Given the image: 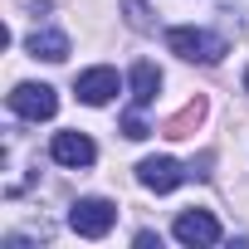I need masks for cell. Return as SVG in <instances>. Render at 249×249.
Wrapping results in <instances>:
<instances>
[{
    "mask_svg": "<svg viewBox=\"0 0 249 249\" xmlns=\"http://www.w3.org/2000/svg\"><path fill=\"white\" fill-rule=\"evenodd\" d=\"M127 20H132L137 30H147V10H142V0H127Z\"/></svg>",
    "mask_w": 249,
    "mask_h": 249,
    "instance_id": "obj_12",
    "label": "cell"
},
{
    "mask_svg": "<svg viewBox=\"0 0 249 249\" xmlns=\"http://www.w3.org/2000/svg\"><path fill=\"white\" fill-rule=\"evenodd\" d=\"M171 234L181 244H220V220L210 210H181L176 225H171Z\"/></svg>",
    "mask_w": 249,
    "mask_h": 249,
    "instance_id": "obj_6",
    "label": "cell"
},
{
    "mask_svg": "<svg viewBox=\"0 0 249 249\" xmlns=\"http://www.w3.org/2000/svg\"><path fill=\"white\" fill-rule=\"evenodd\" d=\"M186 176H191V171H186L181 161H171V157H147V161L137 166V181H142L147 191H157V196L176 191V186H181Z\"/></svg>",
    "mask_w": 249,
    "mask_h": 249,
    "instance_id": "obj_5",
    "label": "cell"
},
{
    "mask_svg": "<svg viewBox=\"0 0 249 249\" xmlns=\"http://www.w3.org/2000/svg\"><path fill=\"white\" fill-rule=\"evenodd\" d=\"M244 88H249V73H244Z\"/></svg>",
    "mask_w": 249,
    "mask_h": 249,
    "instance_id": "obj_13",
    "label": "cell"
},
{
    "mask_svg": "<svg viewBox=\"0 0 249 249\" xmlns=\"http://www.w3.org/2000/svg\"><path fill=\"white\" fill-rule=\"evenodd\" d=\"M73 93H78V103L103 107V103H112V98L122 93V78H117V69L98 64V69H88V73H78V78H73Z\"/></svg>",
    "mask_w": 249,
    "mask_h": 249,
    "instance_id": "obj_4",
    "label": "cell"
},
{
    "mask_svg": "<svg viewBox=\"0 0 249 249\" xmlns=\"http://www.w3.org/2000/svg\"><path fill=\"white\" fill-rule=\"evenodd\" d=\"M152 127H147V122H142V107H132L127 117H122V137H132V142H142Z\"/></svg>",
    "mask_w": 249,
    "mask_h": 249,
    "instance_id": "obj_11",
    "label": "cell"
},
{
    "mask_svg": "<svg viewBox=\"0 0 249 249\" xmlns=\"http://www.w3.org/2000/svg\"><path fill=\"white\" fill-rule=\"evenodd\" d=\"M69 225H73V234H83V239H103V234L117 225V205L103 200V196H83V200H73Z\"/></svg>",
    "mask_w": 249,
    "mask_h": 249,
    "instance_id": "obj_2",
    "label": "cell"
},
{
    "mask_svg": "<svg viewBox=\"0 0 249 249\" xmlns=\"http://www.w3.org/2000/svg\"><path fill=\"white\" fill-rule=\"evenodd\" d=\"M166 49H171V54H181L186 64H220L230 44H225L220 35H210V30L176 25V30H166Z\"/></svg>",
    "mask_w": 249,
    "mask_h": 249,
    "instance_id": "obj_1",
    "label": "cell"
},
{
    "mask_svg": "<svg viewBox=\"0 0 249 249\" xmlns=\"http://www.w3.org/2000/svg\"><path fill=\"white\" fill-rule=\"evenodd\" d=\"M49 157L59 161V166H69V171H78V166H93V157H98V147L83 137V132H59L54 142H49Z\"/></svg>",
    "mask_w": 249,
    "mask_h": 249,
    "instance_id": "obj_7",
    "label": "cell"
},
{
    "mask_svg": "<svg viewBox=\"0 0 249 249\" xmlns=\"http://www.w3.org/2000/svg\"><path fill=\"white\" fill-rule=\"evenodd\" d=\"M30 54L35 59H49V64H64L69 59V35L64 30H35L30 35Z\"/></svg>",
    "mask_w": 249,
    "mask_h": 249,
    "instance_id": "obj_9",
    "label": "cell"
},
{
    "mask_svg": "<svg viewBox=\"0 0 249 249\" xmlns=\"http://www.w3.org/2000/svg\"><path fill=\"white\" fill-rule=\"evenodd\" d=\"M127 83H132V107H152V103H157V93H161V69H157V64H147V59H137Z\"/></svg>",
    "mask_w": 249,
    "mask_h": 249,
    "instance_id": "obj_8",
    "label": "cell"
},
{
    "mask_svg": "<svg viewBox=\"0 0 249 249\" xmlns=\"http://www.w3.org/2000/svg\"><path fill=\"white\" fill-rule=\"evenodd\" d=\"M200 117H205V103H186V107H181V112L166 122L161 132H166V137H191V127H196Z\"/></svg>",
    "mask_w": 249,
    "mask_h": 249,
    "instance_id": "obj_10",
    "label": "cell"
},
{
    "mask_svg": "<svg viewBox=\"0 0 249 249\" xmlns=\"http://www.w3.org/2000/svg\"><path fill=\"white\" fill-rule=\"evenodd\" d=\"M10 112H20V117H30V122H44V117L59 112V93H54L49 83H15Z\"/></svg>",
    "mask_w": 249,
    "mask_h": 249,
    "instance_id": "obj_3",
    "label": "cell"
}]
</instances>
